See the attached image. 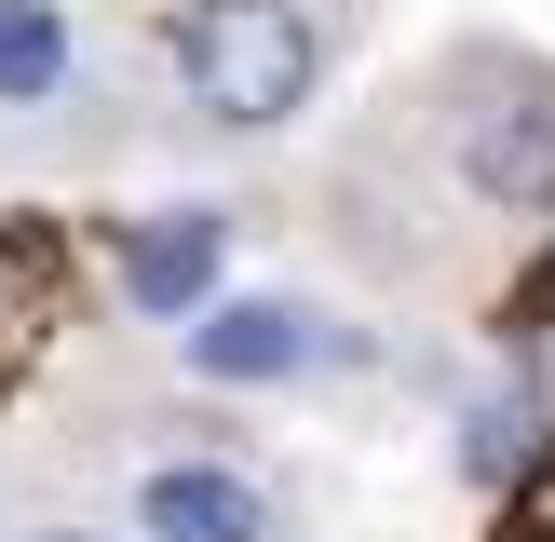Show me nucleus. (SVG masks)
Masks as SVG:
<instances>
[{
    "label": "nucleus",
    "mask_w": 555,
    "mask_h": 542,
    "mask_svg": "<svg viewBox=\"0 0 555 542\" xmlns=\"http://www.w3.org/2000/svg\"><path fill=\"white\" fill-rule=\"evenodd\" d=\"M163 41H177L190 108H204V122H231V136L298 122V108H312V81H325V41H312V14H298V0H190Z\"/></svg>",
    "instance_id": "1"
},
{
    "label": "nucleus",
    "mask_w": 555,
    "mask_h": 542,
    "mask_svg": "<svg viewBox=\"0 0 555 542\" xmlns=\"http://www.w3.org/2000/svg\"><path fill=\"white\" fill-rule=\"evenodd\" d=\"M135 529L150 542H285V515H271V488L244 461H150Z\"/></svg>",
    "instance_id": "2"
},
{
    "label": "nucleus",
    "mask_w": 555,
    "mask_h": 542,
    "mask_svg": "<svg viewBox=\"0 0 555 542\" xmlns=\"http://www.w3.org/2000/svg\"><path fill=\"white\" fill-rule=\"evenodd\" d=\"M68 325V231L54 217H0V393L54 352Z\"/></svg>",
    "instance_id": "3"
},
{
    "label": "nucleus",
    "mask_w": 555,
    "mask_h": 542,
    "mask_svg": "<svg viewBox=\"0 0 555 542\" xmlns=\"http://www.w3.org/2000/svg\"><path fill=\"white\" fill-rule=\"evenodd\" d=\"M217 258H231V217H204V204L135 217V231H122V298L163 312V325H190V312L217 298Z\"/></svg>",
    "instance_id": "4"
},
{
    "label": "nucleus",
    "mask_w": 555,
    "mask_h": 542,
    "mask_svg": "<svg viewBox=\"0 0 555 542\" xmlns=\"http://www.w3.org/2000/svg\"><path fill=\"white\" fill-rule=\"evenodd\" d=\"M461 177L502 217H555V108H488V122L461 136Z\"/></svg>",
    "instance_id": "5"
},
{
    "label": "nucleus",
    "mask_w": 555,
    "mask_h": 542,
    "mask_svg": "<svg viewBox=\"0 0 555 542\" xmlns=\"http://www.w3.org/2000/svg\"><path fill=\"white\" fill-rule=\"evenodd\" d=\"M190 366L204 379H298L312 366V325L285 298H217V312H190Z\"/></svg>",
    "instance_id": "6"
},
{
    "label": "nucleus",
    "mask_w": 555,
    "mask_h": 542,
    "mask_svg": "<svg viewBox=\"0 0 555 542\" xmlns=\"http://www.w3.org/2000/svg\"><path fill=\"white\" fill-rule=\"evenodd\" d=\"M68 14L54 0H0V108H41V95H68Z\"/></svg>",
    "instance_id": "7"
},
{
    "label": "nucleus",
    "mask_w": 555,
    "mask_h": 542,
    "mask_svg": "<svg viewBox=\"0 0 555 542\" xmlns=\"http://www.w3.org/2000/svg\"><path fill=\"white\" fill-rule=\"evenodd\" d=\"M502 542H555V448H542L529 475L502 488Z\"/></svg>",
    "instance_id": "8"
}]
</instances>
